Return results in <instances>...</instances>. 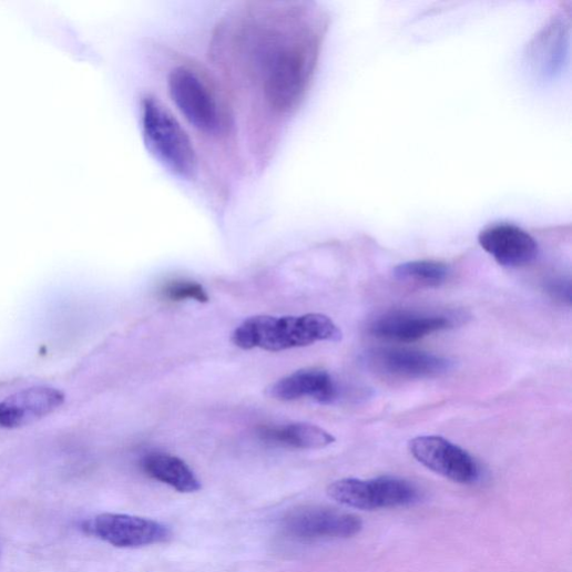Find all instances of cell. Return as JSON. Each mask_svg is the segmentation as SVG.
<instances>
[{"label":"cell","mask_w":572,"mask_h":572,"mask_svg":"<svg viewBox=\"0 0 572 572\" xmlns=\"http://www.w3.org/2000/svg\"><path fill=\"white\" fill-rule=\"evenodd\" d=\"M278 28L252 24L242 35L241 47L263 100L274 111L288 112L307 90L316 64L317 41L310 34Z\"/></svg>","instance_id":"cell-1"},{"label":"cell","mask_w":572,"mask_h":572,"mask_svg":"<svg viewBox=\"0 0 572 572\" xmlns=\"http://www.w3.org/2000/svg\"><path fill=\"white\" fill-rule=\"evenodd\" d=\"M343 333L327 316H257L245 320L232 335V343L244 350L255 348L278 353L311 346L321 341L339 343Z\"/></svg>","instance_id":"cell-2"},{"label":"cell","mask_w":572,"mask_h":572,"mask_svg":"<svg viewBox=\"0 0 572 572\" xmlns=\"http://www.w3.org/2000/svg\"><path fill=\"white\" fill-rule=\"evenodd\" d=\"M141 129L149 152L164 167L182 178L194 177L197 156L192 140L162 101L143 98Z\"/></svg>","instance_id":"cell-3"},{"label":"cell","mask_w":572,"mask_h":572,"mask_svg":"<svg viewBox=\"0 0 572 572\" xmlns=\"http://www.w3.org/2000/svg\"><path fill=\"white\" fill-rule=\"evenodd\" d=\"M328 494L340 504L369 511L410 505L420 499L413 484L394 477L339 480L328 488Z\"/></svg>","instance_id":"cell-4"},{"label":"cell","mask_w":572,"mask_h":572,"mask_svg":"<svg viewBox=\"0 0 572 572\" xmlns=\"http://www.w3.org/2000/svg\"><path fill=\"white\" fill-rule=\"evenodd\" d=\"M170 92L177 109L195 129L208 134L221 130L223 116L218 99L198 72L186 67L174 70Z\"/></svg>","instance_id":"cell-5"},{"label":"cell","mask_w":572,"mask_h":572,"mask_svg":"<svg viewBox=\"0 0 572 572\" xmlns=\"http://www.w3.org/2000/svg\"><path fill=\"white\" fill-rule=\"evenodd\" d=\"M361 528L357 515L321 505L298 507L282 520L284 533L304 542L351 538Z\"/></svg>","instance_id":"cell-6"},{"label":"cell","mask_w":572,"mask_h":572,"mask_svg":"<svg viewBox=\"0 0 572 572\" xmlns=\"http://www.w3.org/2000/svg\"><path fill=\"white\" fill-rule=\"evenodd\" d=\"M82 530L116 548H140L172 539L170 528L159 521L119 513H102L88 519Z\"/></svg>","instance_id":"cell-7"},{"label":"cell","mask_w":572,"mask_h":572,"mask_svg":"<svg viewBox=\"0 0 572 572\" xmlns=\"http://www.w3.org/2000/svg\"><path fill=\"white\" fill-rule=\"evenodd\" d=\"M408 449L410 454L428 470L453 482L470 484L480 476L476 460L463 449L440 437H418Z\"/></svg>","instance_id":"cell-8"},{"label":"cell","mask_w":572,"mask_h":572,"mask_svg":"<svg viewBox=\"0 0 572 572\" xmlns=\"http://www.w3.org/2000/svg\"><path fill=\"white\" fill-rule=\"evenodd\" d=\"M366 362L377 374L399 379L437 377L452 367L445 357L400 348L375 349L368 353Z\"/></svg>","instance_id":"cell-9"},{"label":"cell","mask_w":572,"mask_h":572,"mask_svg":"<svg viewBox=\"0 0 572 572\" xmlns=\"http://www.w3.org/2000/svg\"><path fill=\"white\" fill-rule=\"evenodd\" d=\"M569 48V25L553 18L527 47L525 63L540 81L552 80L565 63Z\"/></svg>","instance_id":"cell-10"},{"label":"cell","mask_w":572,"mask_h":572,"mask_svg":"<svg viewBox=\"0 0 572 572\" xmlns=\"http://www.w3.org/2000/svg\"><path fill=\"white\" fill-rule=\"evenodd\" d=\"M453 326V319L445 315L391 311L376 318L369 325V334L378 339L409 344Z\"/></svg>","instance_id":"cell-11"},{"label":"cell","mask_w":572,"mask_h":572,"mask_svg":"<svg viewBox=\"0 0 572 572\" xmlns=\"http://www.w3.org/2000/svg\"><path fill=\"white\" fill-rule=\"evenodd\" d=\"M479 243L500 265L519 267L531 263L538 254L535 239L512 224H496L484 228Z\"/></svg>","instance_id":"cell-12"},{"label":"cell","mask_w":572,"mask_h":572,"mask_svg":"<svg viewBox=\"0 0 572 572\" xmlns=\"http://www.w3.org/2000/svg\"><path fill=\"white\" fill-rule=\"evenodd\" d=\"M64 395L52 387H33L0 402V427L17 428L32 423L55 411Z\"/></svg>","instance_id":"cell-13"},{"label":"cell","mask_w":572,"mask_h":572,"mask_svg":"<svg viewBox=\"0 0 572 572\" xmlns=\"http://www.w3.org/2000/svg\"><path fill=\"white\" fill-rule=\"evenodd\" d=\"M267 395L280 401L311 398L320 404L329 405L337 399L338 388L328 371L304 369L272 384L267 388Z\"/></svg>","instance_id":"cell-14"},{"label":"cell","mask_w":572,"mask_h":572,"mask_svg":"<svg viewBox=\"0 0 572 572\" xmlns=\"http://www.w3.org/2000/svg\"><path fill=\"white\" fill-rule=\"evenodd\" d=\"M258 436L267 445L296 450H320L336 442L326 429L305 422L261 427Z\"/></svg>","instance_id":"cell-15"},{"label":"cell","mask_w":572,"mask_h":572,"mask_svg":"<svg viewBox=\"0 0 572 572\" xmlns=\"http://www.w3.org/2000/svg\"><path fill=\"white\" fill-rule=\"evenodd\" d=\"M140 467L147 477L167 484L181 493H193L202 489L194 471L177 457L151 453L141 460Z\"/></svg>","instance_id":"cell-16"},{"label":"cell","mask_w":572,"mask_h":572,"mask_svg":"<svg viewBox=\"0 0 572 572\" xmlns=\"http://www.w3.org/2000/svg\"><path fill=\"white\" fill-rule=\"evenodd\" d=\"M451 274L450 267L433 259L411 261L397 265L394 276L397 280L420 286V288H438Z\"/></svg>","instance_id":"cell-17"},{"label":"cell","mask_w":572,"mask_h":572,"mask_svg":"<svg viewBox=\"0 0 572 572\" xmlns=\"http://www.w3.org/2000/svg\"><path fill=\"white\" fill-rule=\"evenodd\" d=\"M161 295L164 299L180 303L186 300H194L200 304L210 302L207 292L204 286L191 279H173L163 285Z\"/></svg>","instance_id":"cell-18"},{"label":"cell","mask_w":572,"mask_h":572,"mask_svg":"<svg viewBox=\"0 0 572 572\" xmlns=\"http://www.w3.org/2000/svg\"><path fill=\"white\" fill-rule=\"evenodd\" d=\"M549 293L553 298L560 302H566L568 305L571 303V288L569 280H553L549 286Z\"/></svg>","instance_id":"cell-19"}]
</instances>
